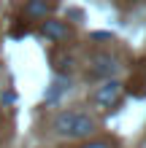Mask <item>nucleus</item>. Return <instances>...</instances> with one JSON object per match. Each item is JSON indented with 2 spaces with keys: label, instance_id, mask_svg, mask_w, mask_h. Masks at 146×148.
I'll return each mask as SVG.
<instances>
[{
  "label": "nucleus",
  "instance_id": "2",
  "mask_svg": "<svg viewBox=\"0 0 146 148\" xmlns=\"http://www.w3.org/2000/svg\"><path fill=\"white\" fill-rule=\"evenodd\" d=\"M119 67H122V62H119V57L111 54V51H100V54H95V57L89 59V75L92 78H100V81L116 75Z\"/></svg>",
  "mask_w": 146,
  "mask_h": 148
},
{
  "label": "nucleus",
  "instance_id": "6",
  "mask_svg": "<svg viewBox=\"0 0 146 148\" xmlns=\"http://www.w3.org/2000/svg\"><path fill=\"white\" fill-rule=\"evenodd\" d=\"M51 62H54L51 67H54V70L62 75V73H71V70H73L76 59H73L71 51H62V49H60V51H54V54H51Z\"/></svg>",
  "mask_w": 146,
  "mask_h": 148
},
{
  "label": "nucleus",
  "instance_id": "1",
  "mask_svg": "<svg viewBox=\"0 0 146 148\" xmlns=\"http://www.w3.org/2000/svg\"><path fill=\"white\" fill-rule=\"evenodd\" d=\"M51 127H54V132L60 137H89L98 129L95 119L89 113H84V110H62V113H57Z\"/></svg>",
  "mask_w": 146,
  "mask_h": 148
},
{
  "label": "nucleus",
  "instance_id": "7",
  "mask_svg": "<svg viewBox=\"0 0 146 148\" xmlns=\"http://www.w3.org/2000/svg\"><path fill=\"white\" fill-rule=\"evenodd\" d=\"M68 84H71V81H68L65 75H57L54 81H51L49 92H46V102H54V100H60V97H62V94L68 92Z\"/></svg>",
  "mask_w": 146,
  "mask_h": 148
},
{
  "label": "nucleus",
  "instance_id": "5",
  "mask_svg": "<svg viewBox=\"0 0 146 148\" xmlns=\"http://www.w3.org/2000/svg\"><path fill=\"white\" fill-rule=\"evenodd\" d=\"M51 11V3H44V0H30V3H24L22 14L24 19H46Z\"/></svg>",
  "mask_w": 146,
  "mask_h": 148
},
{
  "label": "nucleus",
  "instance_id": "4",
  "mask_svg": "<svg viewBox=\"0 0 146 148\" xmlns=\"http://www.w3.org/2000/svg\"><path fill=\"white\" fill-rule=\"evenodd\" d=\"M41 32H44L46 38H51L54 43H62L73 35L71 27H68V22H60V19H46L44 24H41Z\"/></svg>",
  "mask_w": 146,
  "mask_h": 148
},
{
  "label": "nucleus",
  "instance_id": "3",
  "mask_svg": "<svg viewBox=\"0 0 146 148\" xmlns=\"http://www.w3.org/2000/svg\"><path fill=\"white\" fill-rule=\"evenodd\" d=\"M125 94V84L119 81H106L103 86H98V92L92 94V100H95L98 108H114L119 100H122Z\"/></svg>",
  "mask_w": 146,
  "mask_h": 148
},
{
  "label": "nucleus",
  "instance_id": "8",
  "mask_svg": "<svg viewBox=\"0 0 146 148\" xmlns=\"http://www.w3.org/2000/svg\"><path fill=\"white\" fill-rule=\"evenodd\" d=\"M81 148H114V145H111V140H89V143H84Z\"/></svg>",
  "mask_w": 146,
  "mask_h": 148
}]
</instances>
